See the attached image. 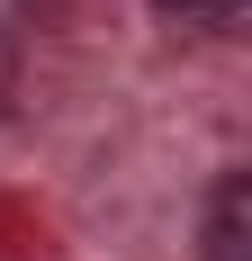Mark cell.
<instances>
[{
  "label": "cell",
  "mask_w": 252,
  "mask_h": 261,
  "mask_svg": "<svg viewBox=\"0 0 252 261\" xmlns=\"http://www.w3.org/2000/svg\"><path fill=\"white\" fill-rule=\"evenodd\" d=\"M207 261H252V180L225 171L207 198Z\"/></svg>",
  "instance_id": "6da1fadb"
},
{
  "label": "cell",
  "mask_w": 252,
  "mask_h": 261,
  "mask_svg": "<svg viewBox=\"0 0 252 261\" xmlns=\"http://www.w3.org/2000/svg\"><path fill=\"white\" fill-rule=\"evenodd\" d=\"M153 18L189 27V36H234L243 27V0H153Z\"/></svg>",
  "instance_id": "7a4b0ae2"
},
{
  "label": "cell",
  "mask_w": 252,
  "mask_h": 261,
  "mask_svg": "<svg viewBox=\"0 0 252 261\" xmlns=\"http://www.w3.org/2000/svg\"><path fill=\"white\" fill-rule=\"evenodd\" d=\"M45 9L54 0H0V45H18L27 27H45Z\"/></svg>",
  "instance_id": "3957f363"
},
{
  "label": "cell",
  "mask_w": 252,
  "mask_h": 261,
  "mask_svg": "<svg viewBox=\"0 0 252 261\" xmlns=\"http://www.w3.org/2000/svg\"><path fill=\"white\" fill-rule=\"evenodd\" d=\"M18 99V45H0V108Z\"/></svg>",
  "instance_id": "277c9868"
}]
</instances>
